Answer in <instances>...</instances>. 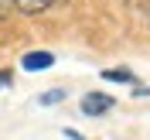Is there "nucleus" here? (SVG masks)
Masks as SVG:
<instances>
[{"mask_svg":"<svg viewBox=\"0 0 150 140\" xmlns=\"http://www.w3.org/2000/svg\"><path fill=\"white\" fill-rule=\"evenodd\" d=\"M112 109V96H106V92H85V99H82V113L85 116H103V113H109Z\"/></svg>","mask_w":150,"mask_h":140,"instance_id":"f257e3e1","label":"nucleus"},{"mask_svg":"<svg viewBox=\"0 0 150 140\" xmlns=\"http://www.w3.org/2000/svg\"><path fill=\"white\" fill-rule=\"evenodd\" d=\"M65 0H10V7L21 10V14H45L51 7H62Z\"/></svg>","mask_w":150,"mask_h":140,"instance_id":"f03ea898","label":"nucleus"},{"mask_svg":"<svg viewBox=\"0 0 150 140\" xmlns=\"http://www.w3.org/2000/svg\"><path fill=\"white\" fill-rule=\"evenodd\" d=\"M103 79L106 82H133V72H126V68H106Z\"/></svg>","mask_w":150,"mask_h":140,"instance_id":"20e7f679","label":"nucleus"},{"mask_svg":"<svg viewBox=\"0 0 150 140\" xmlns=\"http://www.w3.org/2000/svg\"><path fill=\"white\" fill-rule=\"evenodd\" d=\"M21 65L28 68V72H45V68L55 65V55L51 51H28V55L21 58Z\"/></svg>","mask_w":150,"mask_h":140,"instance_id":"7ed1b4c3","label":"nucleus"},{"mask_svg":"<svg viewBox=\"0 0 150 140\" xmlns=\"http://www.w3.org/2000/svg\"><path fill=\"white\" fill-rule=\"evenodd\" d=\"M7 82H10V75H7V72H0V85H7Z\"/></svg>","mask_w":150,"mask_h":140,"instance_id":"0eeeda50","label":"nucleus"},{"mask_svg":"<svg viewBox=\"0 0 150 140\" xmlns=\"http://www.w3.org/2000/svg\"><path fill=\"white\" fill-rule=\"evenodd\" d=\"M10 14V0H0V17H7Z\"/></svg>","mask_w":150,"mask_h":140,"instance_id":"423d86ee","label":"nucleus"},{"mask_svg":"<svg viewBox=\"0 0 150 140\" xmlns=\"http://www.w3.org/2000/svg\"><path fill=\"white\" fill-rule=\"evenodd\" d=\"M62 99H65L62 89H48V92L41 96V106H55V103H62Z\"/></svg>","mask_w":150,"mask_h":140,"instance_id":"39448f33","label":"nucleus"}]
</instances>
